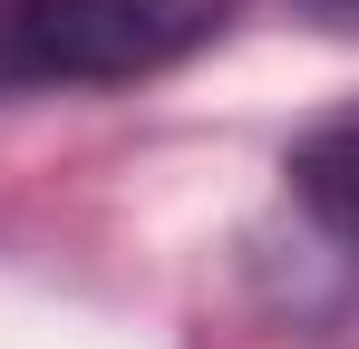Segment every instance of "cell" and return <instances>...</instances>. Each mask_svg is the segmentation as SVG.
Segmentation results:
<instances>
[{"label":"cell","instance_id":"obj_2","mask_svg":"<svg viewBox=\"0 0 359 349\" xmlns=\"http://www.w3.org/2000/svg\"><path fill=\"white\" fill-rule=\"evenodd\" d=\"M292 194H301V214L330 233L340 252H359V107L320 116L292 146Z\"/></svg>","mask_w":359,"mask_h":349},{"label":"cell","instance_id":"obj_1","mask_svg":"<svg viewBox=\"0 0 359 349\" xmlns=\"http://www.w3.org/2000/svg\"><path fill=\"white\" fill-rule=\"evenodd\" d=\"M243 0H0V97L126 88L214 49Z\"/></svg>","mask_w":359,"mask_h":349}]
</instances>
